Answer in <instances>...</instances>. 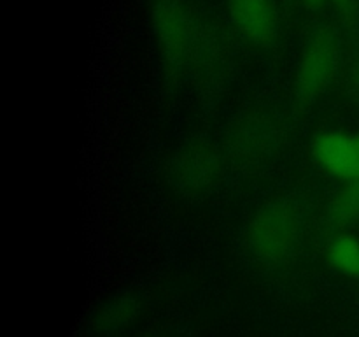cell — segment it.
Masks as SVG:
<instances>
[{"instance_id": "6da1fadb", "label": "cell", "mask_w": 359, "mask_h": 337, "mask_svg": "<svg viewBox=\"0 0 359 337\" xmlns=\"http://www.w3.org/2000/svg\"><path fill=\"white\" fill-rule=\"evenodd\" d=\"M305 237V214L300 204L287 197L266 200L249 218L244 241L259 267L276 270L290 265L300 253Z\"/></svg>"}, {"instance_id": "7a4b0ae2", "label": "cell", "mask_w": 359, "mask_h": 337, "mask_svg": "<svg viewBox=\"0 0 359 337\" xmlns=\"http://www.w3.org/2000/svg\"><path fill=\"white\" fill-rule=\"evenodd\" d=\"M151 25L165 69L170 72H182L202 60L210 46L186 0H153Z\"/></svg>"}, {"instance_id": "3957f363", "label": "cell", "mask_w": 359, "mask_h": 337, "mask_svg": "<svg viewBox=\"0 0 359 337\" xmlns=\"http://www.w3.org/2000/svg\"><path fill=\"white\" fill-rule=\"evenodd\" d=\"M340 62V42L332 28H319L305 41L293 76L298 104L312 105L335 81Z\"/></svg>"}, {"instance_id": "277c9868", "label": "cell", "mask_w": 359, "mask_h": 337, "mask_svg": "<svg viewBox=\"0 0 359 337\" xmlns=\"http://www.w3.org/2000/svg\"><path fill=\"white\" fill-rule=\"evenodd\" d=\"M223 174V154L207 140H191L172 158V186L186 199L195 200L209 197L219 186Z\"/></svg>"}, {"instance_id": "5b68a950", "label": "cell", "mask_w": 359, "mask_h": 337, "mask_svg": "<svg viewBox=\"0 0 359 337\" xmlns=\"http://www.w3.org/2000/svg\"><path fill=\"white\" fill-rule=\"evenodd\" d=\"M231 27L248 44L270 48L280 34V13L276 0H226Z\"/></svg>"}, {"instance_id": "8992f818", "label": "cell", "mask_w": 359, "mask_h": 337, "mask_svg": "<svg viewBox=\"0 0 359 337\" xmlns=\"http://www.w3.org/2000/svg\"><path fill=\"white\" fill-rule=\"evenodd\" d=\"M311 153L318 167L340 183L359 181V132L323 130L312 139Z\"/></svg>"}, {"instance_id": "52a82bcc", "label": "cell", "mask_w": 359, "mask_h": 337, "mask_svg": "<svg viewBox=\"0 0 359 337\" xmlns=\"http://www.w3.org/2000/svg\"><path fill=\"white\" fill-rule=\"evenodd\" d=\"M279 143L277 125L265 114L251 112L231 128L230 157L242 167H256L269 160Z\"/></svg>"}, {"instance_id": "ba28073f", "label": "cell", "mask_w": 359, "mask_h": 337, "mask_svg": "<svg viewBox=\"0 0 359 337\" xmlns=\"http://www.w3.org/2000/svg\"><path fill=\"white\" fill-rule=\"evenodd\" d=\"M326 220L339 230H347L359 223V181L340 183L328 197L325 206Z\"/></svg>"}, {"instance_id": "9c48e42d", "label": "cell", "mask_w": 359, "mask_h": 337, "mask_svg": "<svg viewBox=\"0 0 359 337\" xmlns=\"http://www.w3.org/2000/svg\"><path fill=\"white\" fill-rule=\"evenodd\" d=\"M326 260L339 274L359 277V237L349 230H340L326 246Z\"/></svg>"}, {"instance_id": "30bf717a", "label": "cell", "mask_w": 359, "mask_h": 337, "mask_svg": "<svg viewBox=\"0 0 359 337\" xmlns=\"http://www.w3.org/2000/svg\"><path fill=\"white\" fill-rule=\"evenodd\" d=\"M139 312V304L132 297H118L105 304L98 312L97 325L102 332H118L128 326Z\"/></svg>"}, {"instance_id": "8fae6325", "label": "cell", "mask_w": 359, "mask_h": 337, "mask_svg": "<svg viewBox=\"0 0 359 337\" xmlns=\"http://www.w3.org/2000/svg\"><path fill=\"white\" fill-rule=\"evenodd\" d=\"M330 4H333L346 16H353L356 9V0H330Z\"/></svg>"}, {"instance_id": "7c38bea8", "label": "cell", "mask_w": 359, "mask_h": 337, "mask_svg": "<svg viewBox=\"0 0 359 337\" xmlns=\"http://www.w3.org/2000/svg\"><path fill=\"white\" fill-rule=\"evenodd\" d=\"M302 4H304L307 9H321L326 4H330V0H302Z\"/></svg>"}, {"instance_id": "4fadbf2b", "label": "cell", "mask_w": 359, "mask_h": 337, "mask_svg": "<svg viewBox=\"0 0 359 337\" xmlns=\"http://www.w3.org/2000/svg\"><path fill=\"white\" fill-rule=\"evenodd\" d=\"M354 83H356V86L359 88V53H358L356 63H354Z\"/></svg>"}, {"instance_id": "5bb4252c", "label": "cell", "mask_w": 359, "mask_h": 337, "mask_svg": "<svg viewBox=\"0 0 359 337\" xmlns=\"http://www.w3.org/2000/svg\"><path fill=\"white\" fill-rule=\"evenodd\" d=\"M358 279H359V277H358Z\"/></svg>"}]
</instances>
